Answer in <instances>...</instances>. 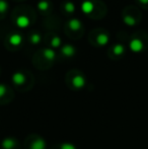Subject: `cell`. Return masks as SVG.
<instances>
[{
	"label": "cell",
	"mask_w": 148,
	"mask_h": 149,
	"mask_svg": "<svg viewBox=\"0 0 148 149\" xmlns=\"http://www.w3.org/2000/svg\"><path fill=\"white\" fill-rule=\"evenodd\" d=\"M129 47H130V50L134 53H140L143 49H144V44L141 41L140 39H135L131 40L130 43H129Z\"/></svg>",
	"instance_id": "obj_1"
},
{
	"label": "cell",
	"mask_w": 148,
	"mask_h": 149,
	"mask_svg": "<svg viewBox=\"0 0 148 149\" xmlns=\"http://www.w3.org/2000/svg\"><path fill=\"white\" fill-rule=\"evenodd\" d=\"M8 41H9V43L11 46L18 47V46H20L22 43V36L17 33H11V35L9 36V38H8Z\"/></svg>",
	"instance_id": "obj_2"
},
{
	"label": "cell",
	"mask_w": 148,
	"mask_h": 149,
	"mask_svg": "<svg viewBox=\"0 0 148 149\" xmlns=\"http://www.w3.org/2000/svg\"><path fill=\"white\" fill-rule=\"evenodd\" d=\"M15 24L19 29H26L31 24V20L26 15H19L16 18Z\"/></svg>",
	"instance_id": "obj_3"
},
{
	"label": "cell",
	"mask_w": 148,
	"mask_h": 149,
	"mask_svg": "<svg viewBox=\"0 0 148 149\" xmlns=\"http://www.w3.org/2000/svg\"><path fill=\"white\" fill-rule=\"evenodd\" d=\"M61 52L66 57H73L75 55V53H76V50H75V48L72 45L67 44V45H64L63 47L61 48Z\"/></svg>",
	"instance_id": "obj_4"
},
{
	"label": "cell",
	"mask_w": 148,
	"mask_h": 149,
	"mask_svg": "<svg viewBox=\"0 0 148 149\" xmlns=\"http://www.w3.org/2000/svg\"><path fill=\"white\" fill-rule=\"evenodd\" d=\"M93 8H94V5L89 0H85V1H83L81 3V10L85 14H90L93 11Z\"/></svg>",
	"instance_id": "obj_5"
},
{
	"label": "cell",
	"mask_w": 148,
	"mask_h": 149,
	"mask_svg": "<svg viewBox=\"0 0 148 149\" xmlns=\"http://www.w3.org/2000/svg\"><path fill=\"white\" fill-rule=\"evenodd\" d=\"M12 81L14 82V84L16 85H20L26 81V75L22 72H16L13 74L12 76Z\"/></svg>",
	"instance_id": "obj_6"
},
{
	"label": "cell",
	"mask_w": 148,
	"mask_h": 149,
	"mask_svg": "<svg viewBox=\"0 0 148 149\" xmlns=\"http://www.w3.org/2000/svg\"><path fill=\"white\" fill-rule=\"evenodd\" d=\"M109 40H110L109 35H108V33H99V35H97V44H99V46H106L108 43H109Z\"/></svg>",
	"instance_id": "obj_7"
},
{
	"label": "cell",
	"mask_w": 148,
	"mask_h": 149,
	"mask_svg": "<svg viewBox=\"0 0 148 149\" xmlns=\"http://www.w3.org/2000/svg\"><path fill=\"white\" fill-rule=\"evenodd\" d=\"M68 26L72 31H79L81 29V22L78 18H72L68 22Z\"/></svg>",
	"instance_id": "obj_8"
},
{
	"label": "cell",
	"mask_w": 148,
	"mask_h": 149,
	"mask_svg": "<svg viewBox=\"0 0 148 149\" xmlns=\"http://www.w3.org/2000/svg\"><path fill=\"white\" fill-rule=\"evenodd\" d=\"M72 82H73L74 87H76V88H81V87L84 86L85 79H84V77L81 76V75H76L73 78V80H72Z\"/></svg>",
	"instance_id": "obj_9"
},
{
	"label": "cell",
	"mask_w": 148,
	"mask_h": 149,
	"mask_svg": "<svg viewBox=\"0 0 148 149\" xmlns=\"http://www.w3.org/2000/svg\"><path fill=\"white\" fill-rule=\"evenodd\" d=\"M43 55L44 57L49 61H53L56 58V53L53 49H50V48H46L43 51Z\"/></svg>",
	"instance_id": "obj_10"
},
{
	"label": "cell",
	"mask_w": 148,
	"mask_h": 149,
	"mask_svg": "<svg viewBox=\"0 0 148 149\" xmlns=\"http://www.w3.org/2000/svg\"><path fill=\"white\" fill-rule=\"evenodd\" d=\"M113 52H114L115 55H118V56L124 54V52H125L124 45H122V44H116V45L113 47Z\"/></svg>",
	"instance_id": "obj_11"
},
{
	"label": "cell",
	"mask_w": 148,
	"mask_h": 149,
	"mask_svg": "<svg viewBox=\"0 0 148 149\" xmlns=\"http://www.w3.org/2000/svg\"><path fill=\"white\" fill-rule=\"evenodd\" d=\"M123 20H124L125 24H127V26H133L137 24L136 19L131 15H125L124 17H123Z\"/></svg>",
	"instance_id": "obj_12"
},
{
	"label": "cell",
	"mask_w": 148,
	"mask_h": 149,
	"mask_svg": "<svg viewBox=\"0 0 148 149\" xmlns=\"http://www.w3.org/2000/svg\"><path fill=\"white\" fill-rule=\"evenodd\" d=\"M31 149H45V143L41 139L35 140L31 145Z\"/></svg>",
	"instance_id": "obj_13"
},
{
	"label": "cell",
	"mask_w": 148,
	"mask_h": 149,
	"mask_svg": "<svg viewBox=\"0 0 148 149\" xmlns=\"http://www.w3.org/2000/svg\"><path fill=\"white\" fill-rule=\"evenodd\" d=\"M30 41H31V43L34 44V45H38V44H40L42 41L41 35H40L39 33H32V36H31V38H30Z\"/></svg>",
	"instance_id": "obj_14"
},
{
	"label": "cell",
	"mask_w": 148,
	"mask_h": 149,
	"mask_svg": "<svg viewBox=\"0 0 148 149\" xmlns=\"http://www.w3.org/2000/svg\"><path fill=\"white\" fill-rule=\"evenodd\" d=\"M64 9L68 12V13H73L75 11V4L71 1H67L64 3Z\"/></svg>",
	"instance_id": "obj_15"
},
{
	"label": "cell",
	"mask_w": 148,
	"mask_h": 149,
	"mask_svg": "<svg viewBox=\"0 0 148 149\" xmlns=\"http://www.w3.org/2000/svg\"><path fill=\"white\" fill-rule=\"evenodd\" d=\"M37 6H38V9L39 10H41V11H45V10H47L48 8H49L50 4L47 0H41V1L38 2Z\"/></svg>",
	"instance_id": "obj_16"
},
{
	"label": "cell",
	"mask_w": 148,
	"mask_h": 149,
	"mask_svg": "<svg viewBox=\"0 0 148 149\" xmlns=\"http://www.w3.org/2000/svg\"><path fill=\"white\" fill-rule=\"evenodd\" d=\"M8 7H9V4L6 0H0V13L4 14L7 12Z\"/></svg>",
	"instance_id": "obj_17"
},
{
	"label": "cell",
	"mask_w": 148,
	"mask_h": 149,
	"mask_svg": "<svg viewBox=\"0 0 148 149\" xmlns=\"http://www.w3.org/2000/svg\"><path fill=\"white\" fill-rule=\"evenodd\" d=\"M51 46L53 48H59L61 46V38L60 37H54L51 41Z\"/></svg>",
	"instance_id": "obj_18"
},
{
	"label": "cell",
	"mask_w": 148,
	"mask_h": 149,
	"mask_svg": "<svg viewBox=\"0 0 148 149\" xmlns=\"http://www.w3.org/2000/svg\"><path fill=\"white\" fill-rule=\"evenodd\" d=\"M6 92H7V87L4 84H0V97L5 95Z\"/></svg>",
	"instance_id": "obj_19"
},
{
	"label": "cell",
	"mask_w": 148,
	"mask_h": 149,
	"mask_svg": "<svg viewBox=\"0 0 148 149\" xmlns=\"http://www.w3.org/2000/svg\"><path fill=\"white\" fill-rule=\"evenodd\" d=\"M139 2H140L141 4H143V5H146L148 4V0H138Z\"/></svg>",
	"instance_id": "obj_20"
}]
</instances>
